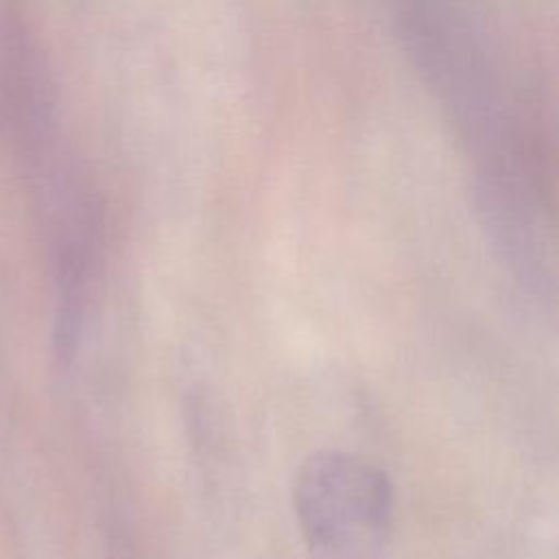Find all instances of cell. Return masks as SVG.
I'll return each mask as SVG.
<instances>
[{
	"label": "cell",
	"instance_id": "6da1fadb",
	"mask_svg": "<svg viewBox=\"0 0 559 559\" xmlns=\"http://www.w3.org/2000/svg\"><path fill=\"white\" fill-rule=\"evenodd\" d=\"M297 509L319 559H373L389 520V487L369 465L323 456L301 472Z\"/></svg>",
	"mask_w": 559,
	"mask_h": 559
}]
</instances>
